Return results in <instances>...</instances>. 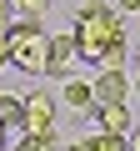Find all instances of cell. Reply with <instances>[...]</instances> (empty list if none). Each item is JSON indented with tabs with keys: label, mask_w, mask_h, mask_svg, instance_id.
<instances>
[{
	"label": "cell",
	"mask_w": 140,
	"mask_h": 151,
	"mask_svg": "<svg viewBox=\"0 0 140 151\" xmlns=\"http://www.w3.org/2000/svg\"><path fill=\"white\" fill-rule=\"evenodd\" d=\"M70 35H75V55L100 65V70H115L125 65V50H130V35H125V15L115 5H100V0H85V5L75 10V25H70Z\"/></svg>",
	"instance_id": "1"
},
{
	"label": "cell",
	"mask_w": 140,
	"mask_h": 151,
	"mask_svg": "<svg viewBox=\"0 0 140 151\" xmlns=\"http://www.w3.org/2000/svg\"><path fill=\"white\" fill-rule=\"evenodd\" d=\"M5 50H10V65H15V70H25V76H50V30H45V25L20 20V25L10 30V40H5Z\"/></svg>",
	"instance_id": "2"
},
{
	"label": "cell",
	"mask_w": 140,
	"mask_h": 151,
	"mask_svg": "<svg viewBox=\"0 0 140 151\" xmlns=\"http://www.w3.org/2000/svg\"><path fill=\"white\" fill-rule=\"evenodd\" d=\"M25 131H55V96L50 91L25 96Z\"/></svg>",
	"instance_id": "3"
},
{
	"label": "cell",
	"mask_w": 140,
	"mask_h": 151,
	"mask_svg": "<svg viewBox=\"0 0 140 151\" xmlns=\"http://www.w3.org/2000/svg\"><path fill=\"white\" fill-rule=\"evenodd\" d=\"M90 91H95V106H110V101H125L130 96V76L115 65V70H100L95 81H90Z\"/></svg>",
	"instance_id": "4"
},
{
	"label": "cell",
	"mask_w": 140,
	"mask_h": 151,
	"mask_svg": "<svg viewBox=\"0 0 140 151\" xmlns=\"http://www.w3.org/2000/svg\"><path fill=\"white\" fill-rule=\"evenodd\" d=\"M0 126H5V136H25V96L0 91Z\"/></svg>",
	"instance_id": "5"
},
{
	"label": "cell",
	"mask_w": 140,
	"mask_h": 151,
	"mask_svg": "<svg viewBox=\"0 0 140 151\" xmlns=\"http://www.w3.org/2000/svg\"><path fill=\"white\" fill-rule=\"evenodd\" d=\"M75 35H50V76H70V65H75Z\"/></svg>",
	"instance_id": "6"
},
{
	"label": "cell",
	"mask_w": 140,
	"mask_h": 151,
	"mask_svg": "<svg viewBox=\"0 0 140 151\" xmlns=\"http://www.w3.org/2000/svg\"><path fill=\"white\" fill-rule=\"evenodd\" d=\"M95 126H100V131H115V136H130V106H125V101L95 106Z\"/></svg>",
	"instance_id": "7"
},
{
	"label": "cell",
	"mask_w": 140,
	"mask_h": 151,
	"mask_svg": "<svg viewBox=\"0 0 140 151\" xmlns=\"http://www.w3.org/2000/svg\"><path fill=\"white\" fill-rule=\"evenodd\" d=\"M75 151H130V136H115V131H100V126H95Z\"/></svg>",
	"instance_id": "8"
},
{
	"label": "cell",
	"mask_w": 140,
	"mask_h": 151,
	"mask_svg": "<svg viewBox=\"0 0 140 151\" xmlns=\"http://www.w3.org/2000/svg\"><path fill=\"white\" fill-rule=\"evenodd\" d=\"M65 106L95 111V91H90V81H75V76H70V81H65Z\"/></svg>",
	"instance_id": "9"
},
{
	"label": "cell",
	"mask_w": 140,
	"mask_h": 151,
	"mask_svg": "<svg viewBox=\"0 0 140 151\" xmlns=\"http://www.w3.org/2000/svg\"><path fill=\"white\" fill-rule=\"evenodd\" d=\"M15 151H60V136L55 131H25V136H15Z\"/></svg>",
	"instance_id": "10"
},
{
	"label": "cell",
	"mask_w": 140,
	"mask_h": 151,
	"mask_svg": "<svg viewBox=\"0 0 140 151\" xmlns=\"http://www.w3.org/2000/svg\"><path fill=\"white\" fill-rule=\"evenodd\" d=\"M10 30H15V10H10V0H0V45L10 40Z\"/></svg>",
	"instance_id": "11"
},
{
	"label": "cell",
	"mask_w": 140,
	"mask_h": 151,
	"mask_svg": "<svg viewBox=\"0 0 140 151\" xmlns=\"http://www.w3.org/2000/svg\"><path fill=\"white\" fill-rule=\"evenodd\" d=\"M10 5H25V10H40L45 0H10Z\"/></svg>",
	"instance_id": "12"
},
{
	"label": "cell",
	"mask_w": 140,
	"mask_h": 151,
	"mask_svg": "<svg viewBox=\"0 0 140 151\" xmlns=\"http://www.w3.org/2000/svg\"><path fill=\"white\" fill-rule=\"evenodd\" d=\"M115 10H140V0H115Z\"/></svg>",
	"instance_id": "13"
},
{
	"label": "cell",
	"mask_w": 140,
	"mask_h": 151,
	"mask_svg": "<svg viewBox=\"0 0 140 151\" xmlns=\"http://www.w3.org/2000/svg\"><path fill=\"white\" fill-rule=\"evenodd\" d=\"M5 65H10V50H5V45H0V70H5Z\"/></svg>",
	"instance_id": "14"
},
{
	"label": "cell",
	"mask_w": 140,
	"mask_h": 151,
	"mask_svg": "<svg viewBox=\"0 0 140 151\" xmlns=\"http://www.w3.org/2000/svg\"><path fill=\"white\" fill-rule=\"evenodd\" d=\"M130 151H140V126H135V136H130Z\"/></svg>",
	"instance_id": "15"
},
{
	"label": "cell",
	"mask_w": 140,
	"mask_h": 151,
	"mask_svg": "<svg viewBox=\"0 0 140 151\" xmlns=\"http://www.w3.org/2000/svg\"><path fill=\"white\" fill-rule=\"evenodd\" d=\"M5 141H10V136H5V126H0V151H5Z\"/></svg>",
	"instance_id": "16"
},
{
	"label": "cell",
	"mask_w": 140,
	"mask_h": 151,
	"mask_svg": "<svg viewBox=\"0 0 140 151\" xmlns=\"http://www.w3.org/2000/svg\"><path fill=\"white\" fill-rule=\"evenodd\" d=\"M135 91H140V76H135Z\"/></svg>",
	"instance_id": "17"
},
{
	"label": "cell",
	"mask_w": 140,
	"mask_h": 151,
	"mask_svg": "<svg viewBox=\"0 0 140 151\" xmlns=\"http://www.w3.org/2000/svg\"><path fill=\"white\" fill-rule=\"evenodd\" d=\"M135 76H140V60H135Z\"/></svg>",
	"instance_id": "18"
}]
</instances>
